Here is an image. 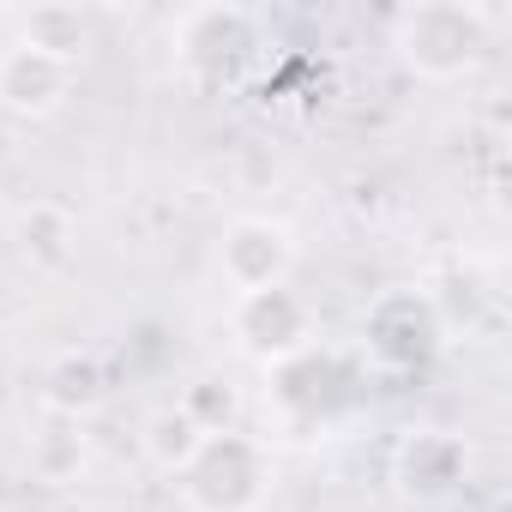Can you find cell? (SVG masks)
<instances>
[{
	"instance_id": "obj_1",
	"label": "cell",
	"mask_w": 512,
	"mask_h": 512,
	"mask_svg": "<svg viewBox=\"0 0 512 512\" xmlns=\"http://www.w3.org/2000/svg\"><path fill=\"white\" fill-rule=\"evenodd\" d=\"M488 13L476 7H458V0H428V7H410L398 13L392 25V43L404 55V67H416L422 79H458L482 61L488 49Z\"/></svg>"
},
{
	"instance_id": "obj_7",
	"label": "cell",
	"mask_w": 512,
	"mask_h": 512,
	"mask_svg": "<svg viewBox=\"0 0 512 512\" xmlns=\"http://www.w3.org/2000/svg\"><path fill=\"white\" fill-rule=\"evenodd\" d=\"M19 43L37 49V55H55L67 67H79V55L91 49V31H85V19L73 7H31L19 19Z\"/></svg>"
},
{
	"instance_id": "obj_12",
	"label": "cell",
	"mask_w": 512,
	"mask_h": 512,
	"mask_svg": "<svg viewBox=\"0 0 512 512\" xmlns=\"http://www.w3.org/2000/svg\"><path fill=\"white\" fill-rule=\"evenodd\" d=\"M181 410H187L205 434H229L223 422H229V410H235V392H229V386L217 392V380H199V386L187 392V404H181Z\"/></svg>"
},
{
	"instance_id": "obj_3",
	"label": "cell",
	"mask_w": 512,
	"mask_h": 512,
	"mask_svg": "<svg viewBox=\"0 0 512 512\" xmlns=\"http://www.w3.org/2000/svg\"><path fill=\"white\" fill-rule=\"evenodd\" d=\"M217 266H223V278H229L235 296L284 290V278L296 266V235L284 223H272V217H241L217 241Z\"/></svg>"
},
{
	"instance_id": "obj_2",
	"label": "cell",
	"mask_w": 512,
	"mask_h": 512,
	"mask_svg": "<svg viewBox=\"0 0 512 512\" xmlns=\"http://www.w3.org/2000/svg\"><path fill=\"white\" fill-rule=\"evenodd\" d=\"M266 482H272V464L247 434H211L205 452L181 470V494L193 512H253Z\"/></svg>"
},
{
	"instance_id": "obj_9",
	"label": "cell",
	"mask_w": 512,
	"mask_h": 512,
	"mask_svg": "<svg viewBox=\"0 0 512 512\" xmlns=\"http://www.w3.org/2000/svg\"><path fill=\"white\" fill-rule=\"evenodd\" d=\"M31 470H37L43 482H73V476L85 470V434H79V422L43 428V434L31 440Z\"/></svg>"
},
{
	"instance_id": "obj_11",
	"label": "cell",
	"mask_w": 512,
	"mask_h": 512,
	"mask_svg": "<svg viewBox=\"0 0 512 512\" xmlns=\"http://www.w3.org/2000/svg\"><path fill=\"white\" fill-rule=\"evenodd\" d=\"M97 398H103V374L91 362L67 356L61 368H49V410H61V416L79 422L85 410H97Z\"/></svg>"
},
{
	"instance_id": "obj_10",
	"label": "cell",
	"mask_w": 512,
	"mask_h": 512,
	"mask_svg": "<svg viewBox=\"0 0 512 512\" xmlns=\"http://www.w3.org/2000/svg\"><path fill=\"white\" fill-rule=\"evenodd\" d=\"M19 235H25V253L31 260H43V266H61L67 260V247H73V217L61 211V205H31L25 217H19Z\"/></svg>"
},
{
	"instance_id": "obj_5",
	"label": "cell",
	"mask_w": 512,
	"mask_h": 512,
	"mask_svg": "<svg viewBox=\"0 0 512 512\" xmlns=\"http://www.w3.org/2000/svg\"><path fill=\"white\" fill-rule=\"evenodd\" d=\"M235 338L260 356H296L308 344V308L290 290H260L235 296Z\"/></svg>"
},
{
	"instance_id": "obj_6",
	"label": "cell",
	"mask_w": 512,
	"mask_h": 512,
	"mask_svg": "<svg viewBox=\"0 0 512 512\" xmlns=\"http://www.w3.org/2000/svg\"><path fill=\"white\" fill-rule=\"evenodd\" d=\"M398 476H404V488H410V494L434 500V494H446V488L464 476V446H458L452 434H416V440L404 446Z\"/></svg>"
},
{
	"instance_id": "obj_8",
	"label": "cell",
	"mask_w": 512,
	"mask_h": 512,
	"mask_svg": "<svg viewBox=\"0 0 512 512\" xmlns=\"http://www.w3.org/2000/svg\"><path fill=\"white\" fill-rule=\"evenodd\" d=\"M205 440H211V434H205L181 404H175V410H157V416L145 422V452H151V464L169 470V476H181V470L205 452Z\"/></svg>"
},
{
	"instance_id": "obj_4",
	"label": "cell",
	"mask_w": 512,
	"mask_h": 512,
	"mask_svg": "<svg viewBox=\"0 0 512 512\" xmlns=\"http://www.w3.org/2000/svg\"><path fill=\"white\" fill-rule=\"evenodd\" d=\"M73 91V67L55 55H37L25 43H13L0 55V109L7 115H55Z\"/></svg>"
}]
</instances>
